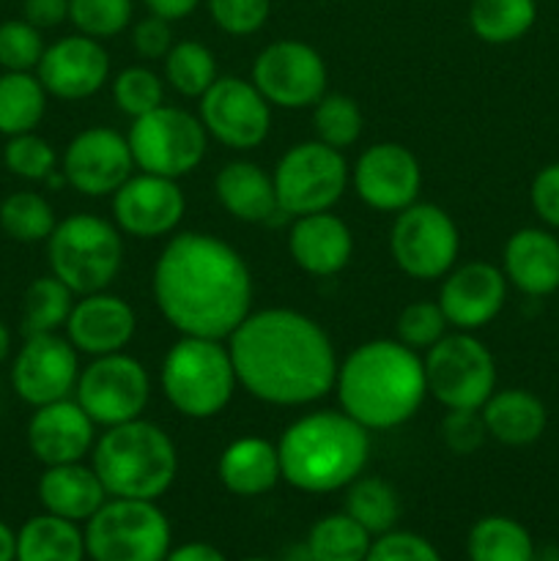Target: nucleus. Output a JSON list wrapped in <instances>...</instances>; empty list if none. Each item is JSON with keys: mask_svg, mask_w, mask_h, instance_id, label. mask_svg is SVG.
<instances>
[{"mask_svg": "<svg viewBox=\"0 0 559 561\" xmlns=\"http://www.w3.org/2000/svg\"><path fill=\"white\" fill-rule=\"evenodd\" d=\"M236 381L269 405H310L334 389L338 354L329 334L305 312L269 307L250 312L228 337Z\"/></svg>", "mask_w": 559, "mask_h": 561, "instance_id": "nucleus-1", "label": "nucleus"}, {"mask_svg": "<svg viewBox=\"0 0 559 561\" xmlns=\"http://www.w3.org/2000/svg\"><path fill=\"white\" fill-rule=\"evenodd\" d=\"M159 312L190 337L228 340L252 312V274L228 241L175 233L153 263Z\"/></svg>", "mask_w": 559, "mask_h": 561, "instance_id": "nucleus-2", "label": "nucleus"}, {"mask_svg": "<svg viewBox=\"0 0 559 561\" xmlns=\"http://www.w3.org/2000/svg\"><path fill=\"white\" fill-rule=\"evenodd\" d=\"M340 409L367 431L406 425L427 398L425 365L400 340H370L340 362L334 378Z\"/></svg>", "mask_w": 559, "mask_h": 561, "instance_id": "nucleus-3", "label": "nucleus"}, {"mask_svg": "<svg viewBox=\"0 0 559 561\" xmlns=\"http://www.w3.org/2000/svg\"><path fill=\"white\" fill-rule=\"evenodd\" d=\"M280 471L301 493L349 488L370 460V431L345 411H312L285 427L277 444Z\"/></svg>", "mask_w": 559, "mask_h": 561, "instance_id": "nucleus-4", "label": "nucleus"}, {"mask_svg": "<svg viewBox=\"0 0 559 561\" xmlns=\"http://www.w3.org/2000/svg\"><path fill=\"white\" fill-rule=\"evenodd\" d=\"M93 471L113 499L157 502L173 488L179 453L168 433L148 420L107 427L93 444Z\"/></svg>", "mask_w": 559, "mask_h": 561, "instance_id": "nucleus-5", "label": "nucleus"}, {"mask_svg": "<svg viewBox=\"0 0 559 561\" xmlns=\"http://www.w3.org/2000/svg\"><path fill=\"white\" fill-rule=\"evenodd\" d=\"M162 392L168 403L190 420H212L233 400L236 370L223 340L184 337L162 359Z\"/></svg>", "mask_w": 559, "mask_h": 561, "instance_id": "nucleus-6", "label": "nucleus"}, {"mask_svg": "<svg viewBox=\"0 0 559 561\" xmlns=\"http://www.w3.org/2000/svg\"><path fill=\"white\" fill-rule=\"evenodd\" d=\"M49 274L77 296L99 294L113 285L124 263V239L115 225L93 214H71L47 239Z\"/></svg>", "mask_w": 559, "mask_h": 561, "instance_id": "nucleus-7", "label": "nucleus"}, {"mask_svg": "<svg viewBox=\"0 0 559 561\" xmlns=\"http://www.w3.org/2000/svg\"><path fill=\"white\" fill-rule=\"evenodd\" d=\"M82 535L91 561H164L173 548L168 515L146 499L110 496Z\"/></svg>", "mask_w": 559, "mask_h": 561, "instance_id": "nucleus-8", "label": "nucleus"}, {"mask_svg": "<svg viewBox=\"0 0 559 561\" xmlns=\"http://www.w3.org/2000/svg\"><path fill=\"white\" fill-rule=\"evenodd\" d=\"M427 394L447 411H480L497 392V362L488 345L471 332L444 334L425 351Z\"/></svg>", "mask_w": 559, "mask_h": 561, "instance_id": "nucleus-9", "label": "nucleus"}, {"mask_svg": "<svg viewBox=\"0 0 559 561\" xmlns=\"http://www.w3.org/2000/svg\"><path fill=\"white\" fill-rule=\"evenodd\" d=\"M280 211L285 217L329 211L351 181L343 151L321 140L290 146L272 173Z\"/></svg>", "mask_w": 559, "mask_h": 561, "instance_id": "nucleus-10", "label": "nucleus"}, {"mask_svg": "<svg viewBox=\"0 0 559 561\" xmlns=\"http://www.w3.org/2000/svg\"><path fill=\"white\" fill-rule=\"evenodd\" d=\"M126 140H129L135 168H140L142 173L179 181L203 162L208 131L197 115L162 104L132 121Z\"/></svg>", "mask_w": 559, "mask_h": 561, "instance_id": "nucleus-11", "label": "nucleus"}, {"mask_svg": "<svg viewBox=\"0 0 559 561\" xmlns=\"http://www.w3.org/2000/svg\"><path fill=\"white\" fill-rule=\"evenodd\" d=\"M75 400L96 425H124L140 420L146 411L151 400V378L146 367L124 351L93 356L91 365L82 367L77 378Z\"/></svg>", "mask_w": 559, "mask_h": 561, "instance_id": "nucleus-12", "label": "nucleus"}, {"mask_svg": "<svg viewBox=\"0 0 559 561\" xmlns=\"http://www.w3.org/2000/svg\"><path fill=\"white\" fill-rule=\"evenodd\" d=\"M460 250V236L453 217L433 203H411L398 211L389 236V252L411 279H442L453 272Z\"/></svg>", "mask_w": 559, "mask_h": 561, "instance_id": "nucleus-13", "label": "nucleus"}, {"mask_svg": "<svg viewBox=\"0 0 559 561\" xmlns=\"http://www.w3.org/2000/svg\"><path fill=\"white\" fill-rule=\"evenodd\" d=\"M252 85L272 107H312L327 93V64L316 47L296 38H283L263 49L252 64Z\"/></svg>", "mask_w": 559, "mask_h": 561, "instance_id": "nucleus-14", "label": "nucleus"}, {"mask_svg": "<svg viewBox=\"0 0 559 561\" xmlns=\"http://www.w3.org/2000/svg\"><path fill=\"white\" fill-rule=\"evenodd\" d=\"M201 124L208 137L225 148L250 151L269 137L272 129V104L261 96L252 80L217 77L201 96Z\"/></svg>", "mask_w": 559, "mask_h": 561, "instance_id": "nucleus-15", "label": "nucleus"}, {"mask_svg": "<svg viewBox=\"0 0 559 561\" xmlns=\"http://www.w3.org/2000/svg\"><path fill=\"white\" fill-rule=\"evenodd\" d=\"M80 378V351L69 337L31 334L11 362V387L27 405L58 403L75 394Z\"/></svg>", "mask_w": 559, "mask_h": 561, "instance_id": "nucleus-16", "label": "nucleus"}, {"mask_svg": "<svg viewBox=\"0 0 559 561\" xmlns=\"http://www.w3.org/2000/svg\"><path fill=\"white\" fill-rule=\"evenodd\" d=\"M135 159L129 140L107 126H91L66 146L60 173L66 184L85 197L115 195L132 179Z\"/></svg>", "mask_w": 559, "mask_h": 561, "instance_id": "nucleus-17", "label": "nucleus"}, {"mask_svg": "<svg viewBox=\"0 0 559 561\" xmlns=\"http://www.w3.org/2000/svg\"><path fill=\"white\" fill-rule=\"evenodd\" d=\"M351 181L365 206L398 214L417 203L422 190V168L400 142H376L360 153Z\"/></svg>", "mask_w": 559, "mask_h": 561, "instance_id": "nucleus-18", "label": "nucleus"}, {"mask_svg": "<svg viewBox=\"0 0 559 561\" xmlns=\"http://www.w3.org/2000/svg\"><path fill=\"white\" fill-rule=\"evenodd\" d=\"M186 197L175 179L140 173L132 175L113 195L115 228L132 239H162L184 219Z\"/></svg>", "mask_w": 559, "mask_h": 561, "instance_id": "nucleus-19", "label": "nucleus"}, {"mask_svg": "<svg viewBox=\"0 0 559 561\" xmlns=\"http://www.w3.org/2000/svg\"><path fill=\"white\" fill-rule=\"evenodd\" d=\"M110 75V55L99 38L64 36L44 49L36 66V77L42 80L49 96L80 102L102 91Z\"/></svg>", "mask_w": 559, "mask_h": 561, "instance_id": "nucleus-20", "label": "nucleus"}, {"mask_svg": "<svg viewBox=\"0 0 559 561\" xmlns=\"http://www.w3.org/2000/svg\"><path fill=\"white\" fill-rule=\"evenodd\" d=\"M442 279L438 307L447 316L449 327L458 332H477L488 327L507 301V277L488 261L453 266V272Z\"/></svg>", "mask_w": 559, "mask_h": 561, "instance_id": "nucleus-21", "label": "nucleus"}, {"mask_svg": "<svg viewBox=\"0 0 559 561\" xmlns=\"http://www.w3.org/2000/svg\"><path fill=\"white\" fill-rule=\"evenodd\" d=\"M27 449L44 466L80 463L96 444V422L77 400L38 405L27 422Z\"/></svg>", "mask_w": 559, "mask_h": 561, "instance_id": "nucleus-22", "label": "nucleus"}, {"mask_svg": "<svg viewBox=\"0 0 559 561\" xmlns=\"http://www.w3.org/2000/svg\"><path fill=\"white\" fill-rule=\"evenodd\" d=\"M137 316L121 296L99 290L80 296L66 321V337L80 354L107 356L118 354L135 337Z\"/></svg>", "mask_w": 559, "mask_h": 561, "instance_id": "nucleus-23", "label": "nucleus"}, {"mask_svg": "<svg viewBox=\"0 0 559 561\" xmlns=\"http://www.w3.org/2000/svg\"><path fill=\"white\" fill-rule=\"evenodd\" d=\"M288 252L301 272L312 277H334L349 266L354 236L349 225L332 211L305 214L290 225Z\"/></svg>", "mask_w": 559, "mask_h": 561, "instance_id": "nucleus-24", "label": "nucleus"}, {"mask_svg": "<svg viewBox=\"0 0 559 561\" xmlns=\"http://www.w3.org/2000/svg\"><path fill=\"white\" fill-rule=\"evenodd\" d=\"M502 272L521 294L535 299L554 294L559 290V239L543 228L515 230L504 244Z\"/></svg>", "mask_w": 559, "mask_h": 561, "instance_id": "nucleus-25", "label": "nucleus"}, {"mask_svg": "<svg viewBox=\"0 0 559 561\" xmlns=\"http://www.w3.org/2000/svg\"><path fill=\"white\" fill-rule=\"evenodd\" d=\"M36 491L44 513L75 520V524L91 520L110 499L93 466H82V460L80 463L44 466Z\"/></svg>", "mask_w": 559, "mask_h": 561, "instance_id": "nucleus-26", "label": "nucleus"}, {"mask_svg": "<svg viewBox=\"0 0 559 561\" xmlns=\"http://www.w3.org/2000/svg\"><path fill=\"white\" fill-rule=\"evenodd\" d=\"M219 482L233 496L255 499L274 491L283 480L277 444L261 436H241L223 449L217 463Z\"/></svg>", "mask_w": 559, "mask_h": 561, "instance_id": "nucleus-27", "label": "nucleus"}, {"mask_svg": "<svg viewBox=\"0 0 559 561\" xmlns=\"http://www.w3.org/2000/svg\"><path fill=\"white\" fill-rule=\"evenodd\" d=\"M214 192L225 211L239 222H274L280 211L274 179L255 162L236 159L228 162L214 179Z\"/></svg>", "mask_w": 559, "mask_h": 561, "instance_id": "nucleus-28", "label": "nucleus"}, {"mask_svg": "<svg viewBox=\"0 0 559 561\" xmlns=\"http://www.w3.org/2000/svg\"><path fill=\"white\" fill-rule=\"evenodd\" d=\"M488 438L507 447H529L546 433L548 411L537 394L526 389H499L480 409Z\"/></svg>", "mask_w": 559, "mask_h": 561, "instance_id": "nucleus-29", "label": "nucleus"}, {"mask_svg": "<svg viewBox=\"0 0 559 561\" xmlns=\"http://www.w3.org/2000/svg\"><path fill=\"white\" fill-rule=\"evenodd\" d=\"M85 535L75 520L42 513L16 531L14 561H85Z\"/></svg>", "mask_w": 559, "mask_h": 561, "instance_id": "nucleus-30", "label": "nucleus"}, {"mask_svg": "<svg viewBox=\"0 0 559 561\" xmlns=\"http://www.w3.org/2000/svg\"><path fill=\"white\" fill-rule=\"evenodd\" d=\"M469 561H535V540L515 518L486 515L466 537Z\"/></svg>", "mask_w": 559, "mask_h": 561, "instance_id": "nucleus-31", "label": "nucleus"}, {"mask_svg": "<svg viewBox=\"0 0 559 561\" xmlns=\"http://www.w3.org/2000/svg\"><path fill=\"white\" fill-rule=\"evenodd\" d=\"M47 113V91L31 71L0 75V135L14 137L36 131Z\"/></svg>", "mask_w": 559, "mask_h": 561, "instance_id": "nucleus-32", "label": "nucleus"}, {"mask_svg": "<svg viewBox=\"0 0 559 561\" xmlns=\"http://www.w3.org/2000/svg\"><path fill=\"white\" fill-rule=\"evenodd\" d=\"M537 0H471L469 27L486 44H513L532 31Z\"/></svg>", "mask_w": 559, "mask_h": 561, "instance_id": "nucleus-33", "label": "nucleus"}, {"mask_svg": "<svg viewBox=\"0 0 559 561\" xmlns=\"http://www.w3.org/2000/svg\"><path fill=\"white\" fill-rule=\"evenodd\" d=\"M373 537L387 535L400 520V496L381 477L360 474L345 488V510Z\"/></svg>", "mask_w": 559, "mask_h": 561, "instance_id": "nucleus-34", "label": "nucleus"}, {"mask_svg": "<svg viewBox=\"0 0 559 561\" xmlns=\"http://www.w3.org/2000/svg\"><path fill=\"white\" fill-rule=\"evenodd\" d=\"M75 290L60 283L55 274L38 277L27 285L25 301H22V332L31 334H55L66 329V321L75 307Z\"/></svg>", "mask_w": 559, "mask_h": 561, "instance_id": "nucleus-35", "label": "nucleus"}, {"mask_svg": "<svg viewBox=\"0 0 559 561\" xmlns=\"http://www.w3.org/2000/svg\"><path fill=\"white\" fill-rule=\"evenodd\" d=\"M305 542L316 561H365L373 535L349 513H332L312 524Z\"/></svg>", "mask_w": 559, "mask_h": 561, "instance_id": "nucleus-36", "label": "nucleus"}, {"mask_svg": "<svg viewBox=\"0 0 559 561\" xmlns=\"http://www.w3.org/2000/svg\"><path fill=\"white\" fill-rule=\"evenodd\" d=\"M164 80L173 91L186 99H201L217 80V60L214 53L201 42H175L164 55Z\"/></svg>", "mask_w": 559, "mask_h": 561, "instance_id": "nucleus-37", "label": "nucleus"}, {"mask_svg": "<svg viewBox=\"0 0 559 561\" xmlns=\"http://www.w3.org/2000/svg\"><path fill=\"white\" fill-rule=\"evenodd\" d=\"M55 219L53 206L38 192H14L0 203V228L9 239L20 244H38L53 236Z\"/></svg>", "mask_w": 559, "mask_h": 561, "instance_id": "nucleus-38", "label": "nucleus"}, {"mask_svg": "<svg viewBox=\"0 0 559 561\" xmlns=\"http://www.w3.org/2000/svg\"><path fill=\"white\" fill-rule=\"evenodd\" d=\"M362 118L360 104L343 93H323L316 104H312V129H316V140L327 142V146L343 148L354 146L362 135Z\"/></svg>", "mask_w": 559, "mask_h": 561, "instance_id": "nucleus-39", "label": "nucleus"}, {"mask_svg": "<svg viewBox=\"0 0 559 561\" xmlns=\"http://www.w3.org/2000/svg\"><path fill=\"white\" fill-rule=\"evenodd\" d=\"M115 107L132 121L164 104V82L146 66H129L113 82Z\"/></svg>", "mask_w": 559, "mask_h": 561, "instance_id": "nucleus-40", "label": "nucleus"}, {"mask_svg": "<svg viewBox=\"0 0 559 561\" xmlns=\"http://www.w3.org/2000/svg\"><path fill=\"white\" fill-rule=\"evenodd\" d=\"M132 0H69V22L91 38L118 36L132 22Z\"/></svg>", "mask_w": 559, "mask_h": 561, "instance_id": "nucleus-41", "label": "nucleus"}, {"mask_svg": "<svg viewBox=\"0 0 559 561\" xmlns=\"http://www.w3.org/2000/svg\"><path fill=\"white\" fill-rule=\"evenodd\" d=\"M3 164L9 173L25 181H47L58 170V153L36 131L9 137L3 148Z\"/></svg>", "mask_w": 559, "mask_h": 561, "instance_id": "nucleus-42", "label": "nucleus"}, {"mask_svg": "<svg viewBox=\"0 0 559 561\" xmlns=\"http://www.w3.org/2000/svg\"><path fill=\"white\" fill-rule=\"evenodd\" d=\"M44 38L27 20L0 22V69L33 71L44 55Z\"/></svg>", "mask_w": 559, "mask_h": 561, "instance_id": "nucleus-43", "label": "nucleus"}, {"mask_svg": "<svg viewBox=\"0 0 559 561\" xmlns=\"http://www.w3.org/2000/svg\"><path fill=\"white\" fill-rule=\"evenodd\" d=\"M447 316L438 301H411L398 316V340L411 351H427L447 334Z\"/></svg>", "mask_w": 559, "mask_h": 561, "instance_id": "nucleus-44", "label": "nucleus"}, {"mask_svg": "<svg viewBox=\"0 0 559 561\" xmlns=\"http://www.w3.org/2000/svg\"><path fill=\"white\" fill-rule=\"evenodd\" d=\"M214 25L228 36H252L261 31L272 11V0H206Z\"/></svg>", "mask_w": 559, "mask_h": 561, "instance_id": "nucleus-45", "label": "nucleus"}, {"mask_svg": "<svg viewBox=\"0 0 559 561\" xmlns=\"http://www.w3.org/2000/svg\"><path fill=\"white\" fill-rule=\"evenodd\" d=\"M365 561H442V553L422 535L392 529L373 540Z\"/></svg>", "mask_w": 559, "mask_h": 561, "instance_id": "nucleus-46", "label": "nucleus"}, {"mask_svg": "<svg viewBox=\"0 0 559 561\" xmlns=\"http://www.w3.org/2000/svg\"><path fill=\"white\" fill-rule=\"evenodd\" d=\"M442 438L453 455H471L486 444L488 431L480 411H447L442 422Z\"/></svg>", "mask_w": 559, "mask_h": 561, "instance_id": "nucleus-47", "label": "nucleus"}, {"mask_svg": "<svg viewBox=\"0 0 559 561\" xmlns=\"http://www.w3.org/2000/svg\"><path fill=\"white\" fill-rule=\"evenodd\" d=\"M132 44H135L137 55L146 60H164V55L173 47V27L168 20L151 14L140 20L132 31Z\"/></svg>", "mask_w": 559, "mask_h": 561, "instance_id": "nucleus-48", "label": "nucleus"}, {"mask_svg": "<svg viewBox=\"0 0 559 561\" xmlns=\"http://www.w3.org/2000/svg\"><path fill=\"white\" fill-rule=\"evenodd\" d=\"M532 208L537 217L548 225V228L559 230V162L546 164L537 170L535 181H532Z\"/></svg>", "mask_w": 559, "mask_h": 561, "instance_id": "nucleus-49", "label": "nucleus"}, {"mask_svg": "<svg viewBox=\"0 0 559 561\" xmlns=\"http://www.w3.org/2000/svg\"><path fill=\"white\" fill-rule=\"evenodd\" d=\"M22 20H27L38 31L58 27L60 22L69 20V0H25Z\"/></svg>", "mask_w": 559, "mask_h": 561, "instance_id": "nucleus-50", "label": "nucleus"}, {"mask_svg": "<svg viewBox=\"0 0 559 561\" xmlns=\"http://www.w3.org/2000/svg\"><path fill=\"white\" fill-rule=\"evenodd\" d=\"M164 561H228L219 548L208 546V542H184V546L170 548Z\"/></svg>", "mask_w": 559, "mask_h": 561, "instance_id": "nucleus-51", "label": "nucleus"}, {"mask_svg": "<svg viewBox=\"0 0 559 561\" xmlns=\"http://www.w3.org/2000/svg\"><path fill=\"white\" fill-rule=\"evenodd\" d=\"M142 3H146V9L151 11V14L162 16V20L168 22H175L190 16L192 11L201 5V0H142Z\"/></svg>", "mask_w": 559, "mask_h": 561, "instance_id": "nucleus-52", "label": "nucleus"}, {"mask_svg": "<svg viewBox=\"0 0 559 561\" xmlns=\"http://www.w3.org/2000/svg\"><path fill=\"white\" fill-rule=\"evenodd\" d=\"M16 559V531L5 520H0V561Z\"/></svg>", "mask_w": 559, "mask_h": 561, "instance_id": "nucleus-53", "label": "nucleus"}, {"mask_svg": "<svg viewBox=\"0 0 559 561\" xmlns=\"http://www.w3.org/2000/svg\"><path fill=\"white\" fill-rule=\"evenodd\" d=\"M283 561H316L312 559L310 548H307V542H299V546H290L288 551H285Z\"/></svg>", "mask_w": 559, "mask_h": 561, "instance_id": "nucleus-54", "label": "nucleus"}, {"mask_svg": "<svg viewBox=\"0 0 559 561\" xmlns=\"http://www.w3.org/2000/svg\"><path fill=\"white\" fill-rule=\"evenodd\" d=\"M9 354H11V332H9V327L0 321V365L9 359Z\"/></svg>", "mask_w": 559, "mask_h": 561, "instance_id": "nucleus-55", "label": "nucleus"}, {"mask_svg": "<svg viewBox=\"0 0 559 561\" xmlns=\"http://www.w3.org/2000/svg\"><path fill=\"white\" fill-rule=\"evenodd\" d=\"M535 561H559V546H546L540 551L535 548Z\"/></svg>", "mask_w": 559, "mask_h": 561, "instance_id": "nucleus-56", "label": "nucleus"}, {"mask_svg": "<svg viewBox=\"0 0 559 561\" xmlns=\"http://www.w3.org/2000/svg\"><path fill=\"white\" fill-rule=\"evenodd\" d=\"M241 561H272V559H263V557H247V559H241Z\"/></svg>", "mask_w": 559, "mask_h": 561, "instance_id": "nucleus-57", "label": "nucleus"}]
</instances>
